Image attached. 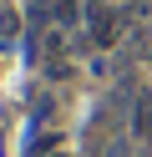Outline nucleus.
Returning a JSON list of instances; mask_svg holds the SVG:
<instances>
[{"mask_svg": "<svg viewBox=\"0 0 152 157\" xmlns=\"http://www.w3.org/2000/svg\"><path fill=\"white\" fill-rule=\"evenodd\" d=\"M51 15L56 25H76V0H51Z\"/></svg>", "mask_w": 152, "mask_h": 157, "instance_id": "obj_2", "label": "nucleus"}, {"mask_svg": "<svg viewBox=\"0 0 152 157\" xmlns=\"http://www.w3.org/2000/svg\"><path fill=\"white\" fill-rule=\"evenodd\" d=\"M30 5H46V0H30Z\"/></svg>", "mask_w": 152, "mask_h": 157, "instance_id": "obj_4", "label": "nucleus"}, {"mask_svg": "<svg viewBox=\"0 0 152 157\" xmlns=\"http://www.w3.org/2000/svg\"><path fill=\"white\" fill-rule=\"evenodd\" d=\"M132 137L152 147V91H137V101H132Z\"/></svg>", "mask_w": 152, "mask_h": 157, "instance_id": "obj_1", "label": "nucleus"}, {"mask_svg": "<svg viewBox=\"0 0 152 157\" xmlns=\"http://www.w3.org/2000/svg\"><path fill=\"white\" fill-rule=\"evenodd\" d=\"M56 157H61V152H56Z\"/></svg>", "mask_w": 152, "mask_h": 157, "instance_id": "obj_5", "label": "nucleus"}, {"mask_svg": "<svg viewBox=\"0 0 152 157\" xmlns=\"http://www.w3.org/2000/svg\"><path fill=\"white\" fill-rule=\"evenodd\" d=\"M132 51H137V56H152V31H142V36H132Z\"/></svg>", "mask_w": 152, "mask_h": 157, "instance_id": "obj_3", "label": "nucleus"}]
</instances>
